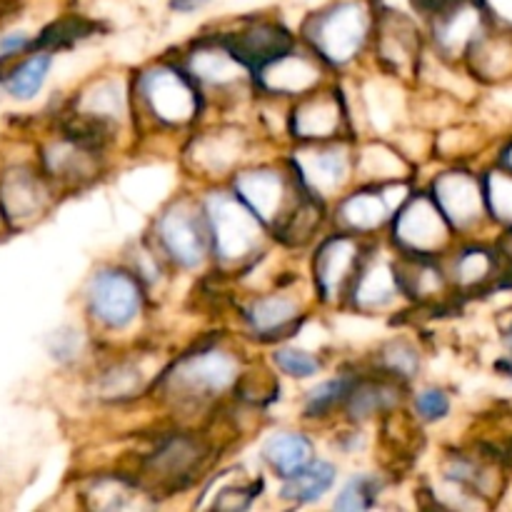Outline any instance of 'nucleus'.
I'll list each match as a JSON object with an SVG mask.
<instances>
[{
  "label": "nucleus",
  "mask_w": 512,
  "mask_h": 512,
  "mask_svg": "<svg viewBox=\"0 0 512 512\" xmlns=\"http://www.w3.org/2000/svg\"><path fill=\"white\" fill-rule=\"evenodd\" d=\"M240 363L220 345L190 350L158 378V388L175 405H205L235 388L240 380Z\"/></svg>",
  "instance_id": "f257e3e1"
},
{
  "label": "nucleus",
  "mask_w": 512,
  "mask_h": 512,
  "mask_svg": "<svg viewBox=\"0 0 512 512\" xmlns=\"http://www.w3.org/2000/svg\"><path fill=\"white\" fill-rule=\"evenodd\" d=\"M378 20L365 0H335L328 8L310 15L303 28V40L330 68L350 65L373 35Z\"/></svg>",
  "instance_id": "f03ea898"
},
{
  "label": "nucleus",
  "mask_w": 512,
  "mask_h": 512,
  "mask_svg": "<svg viewBox=\"0 0 512 512\" xmlns=\"http://www.w3.org/2000/svg\"><path fill=\"white\" fill-rule=\"evenodd\" d=\"M203 208L208 218L213 258L223 265L253 263L268 235L263 220L233 190H220V193L215 190L203 200Z\"/></svg>",
  "instance_id": "7ed1b4c3"
},
{
  "label": "nucleus",
  "mask_w": 512,
  "mask_h": 512,
  "mask_svg": "<svg viewBox=\"0 0 512 512\" xmlns=\"http://www.w3.org/2000/svg\"><path fill=\"white\" fill-rule=\"evenodd\" d=\"M135 100L145 115L168 128H180L198 118L203 90L195 85L188 70L160 63L135 78Z\"/></svg>",
  "instance_id": "20e7f679"
},
{
  "label": "nucleus",
  "mask_w": 512,
  "mask_h": 512,
  "mask_svg": "<svg viewBox=\"0 0 512 512\" xmlns=\"http://www.w3.org/2000/svg\"><path fill=\"white\" fill-rule=\"evenodd\" d=\"M153 243L175 268L195 270L213 255L210 228L203 203L190 198L173 200L155 218Z\"/></svg>",
  "instance_id": "39448f33"
},
{
  "label": "nucleus",
  "mask_w": 512,
  "mask_h": 512,
  "mask_svg": "<svg viewBox=\"0 0 512 512\" xmlns=\"http://www.w3.org/2000/svg\"><path fill=\"white\" fill-rule=\"evenodd\" d=\"M233 190L255 215L265 223L268 230H278L290 210L298 205L308 190L295 175L293 165L288 170L275 165H258L250 170H238L233 175Z\"/></svg>",
  "instance_id": "423d86ee"
},
{
  "label": "nucleus",
  "mask_w": 512,
  "mask_h": 512,
  "mask_svg": "<svg viewBox=\"0 0 512 512\" xmlns=\"http://www.w3.org/2000/svg\"><path fill=\"white\" fill-rule=\"evenodd\" d=\"M145 303V283L130 268H100L85 288V308L108 333H120L138 320Z\"/></svg>",
  "instance_id": "0eeeda50"
},
{
  "label": "nucleus",
  "mask_w": 512,
  "mask_h": 512,
  "mask_svg": "<svg viewBox=\"0 0 512 512\" xmlns=\"http://www.w3.org/2000/svg\"><path fill=\"white\" fill-rule=\"evenodd\" d=\"M390 230H393L395 253L418 255V258H440L455 233L430 190L410 193V198L390 220Z\"/></svg>",
  "instance_id": "6e6552de"
},
{
  "label": "nucleus",
  "mask_w": 512,
  "mask_h": 512,
  "mask_svg": "<svg viewBox=\"0 0 512 512\" xmlns=\"http://www.w3.org/2000/svg\"><path fill=\"white\" fill-rule=\"evenodd\" d=\"M365 253L368 245H363V238L345 230H335L320 240L313 255V283L323 303L348 298Z\"/></svg>",
  "instance_id": "1a4fd4ad"
},
{
  "label": "nucleus",
  "mask_w": 512,
  "mask_h": 512,
  "mask_svg": "<svg viewBox=\"0 0 512 512\" xmlns=\"http://www.w3.org/2000/svg\"><path fill=\"white\" fill-rule=\"evenodd\" d=\"M290 165L303 188L325 203L328 198L343 195L345 183L355 170V158L343 143L328 140V143H303L295 150Z\"/></svg>",
  "instance_id": "9d476101"
},
{
  "label": "nucleus",
  "mask_w": 512,
  "mask_h": 512,
  "mask_svg": "<svg viewBox=\"0 0 512 512\" xmlns=\"http://www.w3.org/2000/svg\"><path fill=\"white\" fill-rule=\"evenodd\" d=\"M430 195L440 205L455 233H473L483 225V220L490 218L483 178L470 170L455 168L435 175Z\"/></svg>",
  "instance_id": "9b49d317"
},
{
  "label": "nucleus",
  "mask_w": 512,
  "mask_h": 512,
  "mask_svg": "<svg viewBox=\"0 0 512 512\" xmlns=\"http://www.w3.org/2000/svg\"><path fill=\"white\" fill-rule=\"evenodd\" d=\"M325 68L330 65L318 53H313L310 48L298 50L295 45L288 53L263 65L253 75V83L260 93L273 95V98H303L320 88Z\"/></svg>",
  "instance_id": "f8f14e48"
},
{
  "label": "nucleus",
  "mask_w": 512,
  "mask_h": 512,
  "mask_svg": "<svg viewBox=\"0 0 512 512\" xmlns=\"http://www.w3.org/2000/svg\"><path fill=\"white\" fill-rule=\"evenodd\" d=\"M400 180H390V183H373L368 188H358L348 195H340L338 205H335V228L345 230V233H353L365 238V235L378 233L380 228L393 220V215L398 213L400 205L405 200H395L393 188Z\"/></svg>",
  "instance_id": "ddd939ff"
},
{
  "label": "nucleus",
  "mask_w": 512,
  "mask_h": 512,
  "mask_svg": "<svg viewBox=\"0 0 512 512\" xmlns=\"http://www.w3.org/2000/svg\"><path fill=\"white\" fill-rule=\"evenodd\" d=\"M205 458V445L188 433L165 438L153 453L143 458V475L148 483L163 490H183Z\"/></svg>",
  "instance_id": "4468645a"
},
{
  "label": "nucleus",
  "mask_w": 512,
  "mask_h": 512,
  "mask_svg": "<svg viewBox=\"0 0 512 512\" xmlns=\"http://www.w3.org/2000/svg\"><path fill=\"white\" fill-rule=\"evenodd\" d=\"M348 123L340 90H315V93L298 98L293 115H290V133L300 143H328L338 140Z\"/></svg>",
  "instance_id": "2eb2a0df"
},
{
  "label": "nucleus",
  "mask_w": 512,
  "mask_h": 512,
  "mask_svg": "<svg viewBox=\"0 0 512 512\" xmlns=\"http://www.w3.org/2000/svg\"><path fill=\"white\" fill-rule=\"evenodd\" d=\"M218 38L253 75L270 60L280 58L290 48H295V38L290 35V30H285L280 23H273V20H253L240 30L220 33Z\"/></svg>",
  "instance_id": "dca6fc26"
},
{
  "label": "nucleus",
  "mask_w": 512,
  "mask_h": 512,
  "mask_svg": "<svg viewBox=\"0 0 512 512\" xmlns=\"http://www.w3.org/2000/svg\"><path fill=\"white\" fill-rule=\"evenodd\" d=\"M430 18H433L435 48L445 58L468 55L475 40L490 28L488 15L478 0H460V3L440 10V13L430 15Z\"/></svg>",
  "instance_id": "f3484780"
},
{
  "label": "nucleus",
  "mask_w": 512,
  "mask_h": 512,
  "mask_svg": "<svg viewBox=\"0 0 512 512\" xmlns=\"http://www.w3.org/2000/svg\"><path fill=\"white\" fill-rule=\"evenodd\" d=\"M398 295L403 293H400L398 273H395V258L368 248L358 275L350 285V305L365 310V313H375V310L388 308Z\"/></svg>",
  "instance_id": "a211bd4d"
},
{
  "label": "nucleus",
  "mask_w": 512,
  "mask_h": 512,
  "mask_svg": "<svg viewBox=\"0 0 512 512\" xmlns=\"http://www.w3.org/2000/svg\"><path fill=\"white\" fill-rule=\"evenodd\" d=\"M48 208V188L30 170H10L0 180V210L13 228L38 220Z\"/></svg>",
  "instance_id": "6ab92c4d"
},
{
  "label": "nucleus",
  "mask_w": 512,
  "mask_h": 512,
  "mask_svg": "<svg viewBox=\"0 0 512 512\" xmlns=\"http://www.w3.org/2000/svg\"><path fill=\"white\" fill-rule=\"evenodd\" d=\"M245 325L250 333L260 340H283L293 335V330L300 328L303 313L298 308V300L285 293H268L258 295L250 300L243 310Z\"/></svg>",
  "instance_id": "aec40b11"
},
{
  "label": "nucleus",
  "mask_w": 512,
  "mask_h": 512,
  "mask_svg": "<svg viewBox=\"0 0 512 512\" xmlns=\"http://www.w3.org/2000/svg\"><path fill=\"white\" fill-rule=\"evenodd\" d=\"M400 398H403V383H398V380L383 373H375L370 378L355 375V383L350 388L343 410L350 423H365L380 413H395Z\"/></svg>",
  "instance_id": "412c9836"
},
{
  "label": "nucleus",
  "mask_w": 512,
  "mask_h": 512,
  "mask_svg": "<svg viewBox=\"0 0 512 512\" xmlns=\"http://www.w3.org/2000/svg\"><path fill=\"white\" fill-rule=\"evenodd\" d=\"M260 458L268 465L270 473L275 478L285 480L290 475L300 473L305 465L315 460V445L310 435L300 433V430H278V433L268 435L260 448Z\"/></svg>",
  "instance_id": "4be33fe9"
},
{
  "label": "nucleus",
  "mask_w": 512,
  "mask_h": 512,
  "mask_svg": "<svg viewBox=\"0 0 512 512\" xmlns=\"http://www.w3.org/2000/svg\"><path fill=\"white\" fill-rule=\"evenodd\" d=\"M500 270V250L488 248V245H468L458 250L450 265V283L455 290L470 293L475 288H483L485 283L498 275Z\"/></svg>",
  "instance_id": "5701e85b"
},
{
  "label": "nucleus",
  "mask_w": 512,
  "mask_h": 512,
  "mask_svg": "<svg viewBox=\"0 0 512 512\" xmlns=\"http://www.w3.org/2000/svg\"><path fill=\"white\" fill-rule=\"evenodd\" d=\"M338 483V465L330 460H313L300 473L290 475L280 485V498L293 505L318 503Z\"/></svg>",
  "instance_id": "b1692460"
},
{
  "label": "nucleus",
  "mask_w": 512,
  "mask_h": 512,
  "mask_svg": "<svg viewBox=\"0 0 512 512\" xmlns=\"http://www.w3.org/2000/svg\"><path fill=\"white\" fill-rule=\"evenodd\" d=\"M50 65H53V53L50 50H38V53L28 55L5 78V93L15 100L35 98L40 93V88H43L45 80H48Z\"/></svg>",
  "instance_id": "393cba45"
},
{
  "label": "nucleus",
  "mask_w": 512,
  "mask_h": 512,
  "mask_svg": "<svg viewBox=\"0 0 512 512\" xmlns=\"http://www.w3.org/2000/svg\"><path fill=\"white\" fill-rule=\"evenodd\" d=\"M355 383L353 373L335 375V378L323 380V383L315 385L308 395H305L303 403V415L308 420H323L330 413H335L338 408H343L345 400H348L350 388Z\"/></svg>",
  "instance_id": "a878e982"
},
{
  "label": "nucleus",
  "mask_w": 512,
  "mask_h": 512,
  "mask_svg": "<svg viewBox=\"0 0 512 512\" xmlns=\"http://www.w3.org/2000/svg\"><path fill=\"white\" fill-rule=\"evenodd\" d=\"M145 388V373L135 360H115L100 375V395L113 403L135 398Z\"/></svg>",
  "instance_id": "bb28decb"
},
{
  "label": "nucleus",
  "mask_w": 512,
  "mask_h": 512,
  "mask_svg": "<svg viewBox=\"0 0 512 512\" xmlns=\"http://www.w3.org/2000/svg\"><path fill=\"white\" fill-rule=\"evenodd\" d=\"M375 368H378V373L388 375L398 383H408L418 375L420 353L410 340L395 338L380 348L378 358H375Z\"/></svg>",
  "instance_id": "cd10ccee"
},
{
  "label": "nucleus",
  "mask_w": 512,
  "mask_h": 512,
  "mask_svg": "<svg viewBox=\"0 0 512 512\" xmlns=\"http://www.w3.org/2000/svg\"><path fill=\"white\" fill-rule=\"evenodd\" d=\"M485 200H488V215L495 223L512 230V170L493 168L483 175Z\"/></svg>",
  "instance_id": "c85d7f7f"
},
{
  "label": "nucleus",
  "mask_w": 512,
  "mask_h": 512,
  "mask_svg": "<svg viewBox=\"0 0 512 512\" xmlns=\"http://www.w3.org/2000/svg\"><path fill=\"white\" fill-rule=\"evenodd\" d=\"M383 490V480L378 475H355L350 478L348 483L340 488V493L335 495L333 508L343 510V512H360V510H370L375 503H378V495Z\"/></svg>",
  "instance_id": "c756f323"
},
{
  "label": "nucleus",
  "mask_w": 512,
  "mask_h": 512,
  "mask_svg": "<svg viewBox=\"0 0 512 512\" xmlns=\"http://www.w3.org/2000/svg\"><path fill=\"white\" fill-rule=\"evenodd\" d=\"M270 360H273V365L280 373L295 380H310L323 370V358L320 355L303 348H293V345H278L273 355H270Z\"/></svg>",
  "instance_id": "7c9ffc66"
},
{
  "label": "nucleus",
  "mask_w": 512,
  "mask_h": 512,
  "mask_svg": "<svg viewBox=\"0 0 512 512\" xmlns=\"http://www.w3.org/2000/svg\"><path fill=\"white\" fill-rule=\"evenodd\" d=\"M450 395L443 388H423L413 395V413L423 423H440L450 415Z\"/></svg>",
  "instance_id": "2f4dec72"
},
{
  "label": "nucleus",
  "mask_w": 512,
  "mask_h": 512,
  "mask_svg": "<svg viewBox=\"0 0 512 512\" xmlns=\"http://www.w3.org/2000/svg\"><path fill=\"white\" fill-rule=\"evenodd\" d=\"M260 488L258 485H238V488H223L218 490L215 495V508H223V510H243L248 508L250 503L255 500V490Z\"/></svg>",
  "instance_id": "473e14b6"
},
{
  "label": "nucleus",
  "mask_w": 512,
  "mask_h": 512,
  "mask_svg": "<svg viewBox=\"0 0 512 512\" xmlns=\"http://www.w3.org/2000/svg\"><path fill=\"white\" fill-rule=\"evenodd\" d=\"M488 15L490 25L512 33V0H478Z\"/></svg>",
  "instance_id": "72a5a7b5"
},
{
  "label": "nucleus",
  "mask_w": 512,
  "mask_h": 512,
  "mask_svg": "<svg viewBox=\"0 0 512 512\" xmlns=\"http://www.w3.org/2000/svg\"><path fill=\"white\" fill-rule=\"evenodd\" d=\"M50 350L53 355H58V360H73L80 353V338L73 330H60L55 333V345Z\"/></svg>",
  "instance_id": "f704fd0d"
},
{
  "label": "nucleus",
  "mask_w": 512,
  "mask_h": 512,
  "mask_svg": "<svg viewBox=\"0 0 512 512\" xmlns=\"http://www.w3.org/2000/svg\"><path fill=\"white\" fill-rule=\"evenodd\" d=\"M30 35L25 33H8L0 38V58H10V55H18L25 53L30 48Z\"/></svg>",
  "instance_id": "c9c22d12"
},
{
  "label": "nucleus",
  "mask_w": 512,
  "mask_h": 512,
  "mask_svg": "<svg viewBox=\"0 0 512 512\" xmlns=\"http://www.w3.org/2000/svg\"><path fill=\"white\" fill-rule=\"evenodd\" d=\"M413 3H415V10H418V13L435 15V13H440V10L450 8V5L460 3V0H413Z\"/></svg>",
  "instance_id": "e433bc0d"
},
{
  "label": "nucleus",
  "mask_w": 512,
  "mask_h": 512,
  "mask_svg": "<svg viewBox=\"0 0 512 512\" xmlns=\"http://www.w3.org/2000/svg\"><path fill=\"white\" fill-rule=\"evenodd\" d=\"M210 0H170V10H175V13H183V15H190V13H198L200 8H205Z\"/></svg>",
  "instance_id": "4c0bfd02"
},
{
  "label": "nucleus",
  "mask_w": 512,
  "mask_h": 512,
  "mask_svg": "<svg viewBox=\"0 0 512 512\" xmlns=\"http://www.w3.org/2000/svg\"><path fill=\"white\" fill-rule=\"evenodd\" d=\"M498 165H503V168L512 170V140H510L508 145H505L503 153H500V163Z\"/></svg>",
  "instance_id": "58836bf2"
},
{
  "label": "nucleus",
  "mask_w": 512,
  "mask_h": 512,
  "mask_svg": "<svg viewBox=\"0 0 512 512\" xmlns=\"http://www.w3.org/2000/svg\"><path fill=\"white\" fill-rule=\"evenodd\" d=\"M508 345H510V350H512V330H510V335H508Z\"/></svg>",
  "instance_id": "ea45409f"
}]
</instances>
